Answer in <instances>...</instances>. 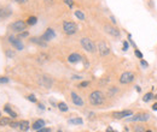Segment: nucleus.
<instances>
[{
  "instance_id": "f257e3e1",
  "label": "nucleus",
  "mask_w": 157,
  "mask_h": 132,
  "mask_svg": "<svg viewBox=\"0 0 157 132\" xmlns=\"http://www.w3.org/2000/svg\"><path fill=\"white\" fill-rule=\"evenodd\" d=\"M104 101H105V97H104L101 91L97 90V91H93L92 94L90 95V102L93 106H100V105L104 103Z\"/></svg>"
},
{
  "instance_id": "f03ea898",
  "label": "nucleus",
  "mask_w": 157,
  "mask_h": 132,
  "mask_svg": "<svg viewBox=\"0 0 157 132\" xmlns=\"http://www.w3.org/2000/svg\"><path fill=\"white\" fill-rule=\"evenodd\" d=\"M81 46H82V48L86 51V52H88V53H94L96 51H97V47H96V45H94V42L91 40V38L88 37H83L81 38Z\"/></svg>"
},
{
  "instance_id": "7ed1b4c3",
  "label": "nucleus",
  "mask_w": 157,
  "mask_h": 132,
  "mask_svg": "<svg viewBox=\"0 0 157 132\" xmlns=\"http://www.w3.org/2000/svg\"><path fill=\"white\" fill-rule=\"evenodd\" d=\"M63 31L67 35H74L78 33V24L70 20H65L63 23Z\"/></svg>"
},
{
  "instance_id": "20e7f679",
  "label": "nucleus",
  "mask_w": 157,
  "mask_h": 132,
  "mask_svg": "<svg viewBox=\"0 0 157 132\" xmlns=\"http://www.w3.org/2000/svg\"><path fill=\"white\" fill-rule=\"evenodd\" d=\"M27 22H24V20H22V19H18V20H16V22H13L11 25H10V28H11V30L12 31H15V33H22V31H24L25 29H27Z\"/></svg>"
},
{
  "instance_id": "39448f33",
  "label": "nucleus",
  "mask_w": 157,
  "mask_h": 132,
  "mask_svg": "<svg viewBox=\"0 0 157 132\" xmlns=\"http://www.w3.org/2000/svg\"><path fill=\"white\" fill-rule=\"evenodd\" d=\"M134 80V75L132 72H123L120 77V83L121 84H129Z\"/></svg>"
},
{
  "instance_id": "423d86ee",
  "label": "nucleus",
  "mask_w": 157,
  "mask_h": 132,
  "mask_svg": "<svg viewBox=\"0 0 157 132\" xmlns=\"http://www.w3.org/2000/svg\"><path fill=\"white\" fill-rule=\"evenodd\" d=\"M149 118H150L149 114L140 113V114H137V115H131V118H128L127 120L128 121H140V123H143V121L149 120Z\"/></svg>"
},
{
  "instance_id": "0eeeda50",
  "label": "nucleus",
  "mask_w": 157,
  "mask_h": 132,
  "mask_svg": "<svg viewBox=\"0 0 157 132\" xmlns=\"http://www.w3.org/2000/svg\"><path fill=\"white\" fill-rule=\"evenodd\" d=\"M9 42L17 49V51H22L23 49V43L18 37H15V36H9Z\"/></svg>"
},
{
  "instance_id": "6e6552de",
  "label": "nucleus",
  "mask_w": 157,
  "mask_h": 132,
  "mask_svg": "<svg viewBox=\"0 0 157 132\" xmlns=\"http://www.w3.org/2000/svg\"><path fill=\"white\" fill-rule=\"evenodd\" d=\"M42 40L44 41H46V42H48V41H51V40H53V38L56 37V33H55V30L52 29V28H47L46 29V31L42 34Z\"/></svg>"
},
{
  "instance_id": "1a4fd4ad",
  "label": "nucleus",
  "mask_w": 157,
  "mask_h": 132,
  "mask_svg": "<svg viewBox=\"0 0 157 132\" xmlns=\"http://www.w3.org/2000/svg\"><path fill=\"white\" fill-rule=\"evenodd\" d=\"M98 51H99V54L101 57H106L109 53H110V48L108 47V45L105 42H100L98 45Z\"/></svg>"
},
{
  "instance_id": "9d476101",
  "label": "nucleus",
  "mask_w": 157,
  "mask_h": 132,
  "mask_svg": "<svg viewBox=\"0 0 157 132\" xmlns=\"http://www.w3.org/2000/svg\"><path fill=\"white\" fill-rule=\"evenodd\" d=\"M105 28V31L108 33V34H110L111 36H114V37H120V30H118L117 28H115V27H111V25H105L104 27Z\"/></svg>"
},
{
  "instance_id": "9b49d317",
  "label": "nucleus",
  "mask_w": 157,
  "mask_h": 132,
  "mask_svg": "<svg viewBox=\"0 0 157 132\" xmlns=\"http://www.w3.org/2000/svg\"><path fill=\"white\" fill-rule=\"evenodd\" d=\"M40 84H41L44 88L50 89V88L52 87V79H51L48 76H42V77L40 78Z\"/></svg>"
},
{
  "instance_id": "f8f14e48",
  "label": "nucleus",
  "mask_w": 157,
  "mask_h": 132,
  "mask_svg": "<svg viewBox=\"0 0 157 132\" xmlns=\"http://www.w3.org/2000/svg\"><path fill=\"white\" fill-rule=\"evenodd\" d=\"M131 115H133L132 111H122V112H114L113 113V116L115 119H122V118H127V116H131Z\"/></svg>"
},
{
  "instance_id": "ddd939ff",
  "label": "nucleus",
  "mask_w": 157,
  "mask_h": 132,
  "mask_svg": "<svg viewBox=\"0 0 157 132\" xmlns=\"http://www.w3.org/2000/svg\"><path fill=\"white\" fill-rule=\"evenodd\" d=\"M83 58L81 57L78 53H73V54H70L69 57H68V61L70 62V64H76L78 61H81Z\"/></svg>"
},
{
  "instance_id": "4468645a",
  "label": "nucleus",
  "mask_w": 157,
  "mask_h": 132,
  "mask_svg": "<svg viewBox=\"0 0 157 132\" xmlns=\"http://www.w3.org/2000/svg\"><path fill=\"white\" fill-rule=\"evenodd\" d=\"M71 100H73L74 105H76V106H83V100L76 93H71Z\"/></svg>"
},
{
  "instance_id": "2eb2a0df",
  "label": "nucleus",
  "mask_w": 157,
  "mask_h": 132,
  "mask_svg": "<svg viewBox=\"0 0 157 132\" xmlns=\"http://www.w3.org/2000/svg\"><path fill=\"white\" fill-rule=\"evenodd\" d=\"M30 41H32L33 43H35V45L40 46V47H46V46H47V42L44 41L42 37H32L30 38Z\"/></svg>"
},
{
  "instance_id": "dca6fc26",
  "label": "nucleus",
  "mask_w": 157,
  "mask_h": 132,
  "mask_svg": "<svg viewBox=\"0 0 157 132\" xmlns=\"http://www.w3.org/2000/svg\"><path fill=\"white\" fill-rule=\"evenodd\" d=\"M45 126V121L42 120V119H38L34 124H33V130H35V131H38V130H40V129H42Z\"/></svg>"
},
{
  "instance_id": "f3484780",
  "label": "nucleus",
  "mask_w": 157,
  "mask_h": 132,
  "mask_svg": "<svg viewBox=\"0 0 157 132\" xmlns=\"http://www.w3.org/2000/svg\"><path fill=\"white\" fill-rule=\"evenodd\" d=\"M20 129L23 132H27L29 129H30V125H29V121L28 120H23L20 123Z\"/></svg>"
},
{
  "instance_id": "a211bd4d",
  "label": "nucleus",
  "mask_w": 157,
  "mask_h": 132,
  "mask_svg": "<svg viewBox=\"0 0 157 132\" xmlns=\"http://www.w3.org/2000/svg\"><path fill=\"white\" fill-rule=\"evenodd\" d=\"M4 112H5V113H7V114H10V116H11V118H13V119H15V118H17V114L11 109V107H10L9 105H6V106L4 107Z\"/></svg>"
},
{
  "instance_id": "6ab92c4d",
  "label": "nucleus",
  "mask_w": 157,
  "mask_h": 132,
  "mask_svg": "<svg viewBox=\"0 0 157 132\" xmlns=\"http://www.w3.org/2000/svg\"><path fill=\"white\" fill-rule=\"evenodd\" d=\"M82 123H83V120L81 118H74V119L69 120V124H71V125H82Z\"/></svg>"
},
{
  "instance_id": "aec40b11",
  "label": "nucleus",
  "mask_w": 157,
  "mask_h": 132,
  "mask_svg": "<svg viewBox=\"0 0 157 132\" xmlns=\"http://www.w3.org/2000/svg\"><path fill=\"white\" fill-rule=\"evenodd\" d=\"M36 23H38V18L35 16H30L29 18L27 19V24L28 25H35Z\"/></svg>"
},
{
  "instance_id": "412c9836",
  "label": "nucleus",
  "mask_w": 157,
  "mask_h": 132,
  "mask_svg": "<svg viewBox=\"0 0 157 132\" xmlns=\"http://www.w3.org/2000/svg\"><path fill=\"white\" fill-rule=\"evenodd\" d=\"M74 15H75V17L78 19H80V20H85V13L82 12V11H80V10H76L75 12H74Z\"/></svg>"
},
{
  "instance_id": "4be33fe9",
  "label": "nucleus",
  "mask_w": 157,
  "mask_h": 132,
  "mask_svg": "<svg viewBox=\"0 0 157 132\" xmlns=\"http://www.w3.org/2000/svg\"><path fill=\"white\" fill-rule=\"evenodd\" d=\"M10 13H11L10 11H9V12H6L5 10H2V9L0 7V20H1L2 18H6V17H9V16H10Z\"/></svg>"
},
{
  "instance_id": "5701e85b",
  "label": "nucleus",
  "mask_w": 157,
  "mask_h": 132,
  "mask_svg": "<svg viewBox=\"0 0 157 132\" xmlns=\"http://www.w3.org/2000/svg\"><path fill=\"white\" fill-rule=\"evenodd\" d=\"M58 108H59V111H62V112H67V111L69 109L68 106H67V103H64V102L58 103Z\"/></svg>"
},
{
  "instance_id": "b1692460",
  "label": "nucleus",
  "mask_w": 157,
  "mask_h": 132,
  "mask_svg": "<svg viewBox=\"0 0 157 132\" xmlns=\"http://www.w3.org/2000/svg\"><path fill=\"white\" fill-rule=\"evenodd\" d=\"M152 97H154L152 93H147V94H145L144 96H143V101H144V102H149Z\"/></svg>"
},
{
  "instance_id": "393cba45",
  "label": "nucleus",
  "mask_w": 157,
  "mask_h": 132,
  "mask_svg": "<svg viewBox=\"0 0 157 132\" xmlns=\"http://www.w3.org/2000/svg\"><path fill=\"white\" fill-rule=\"evenodd\" d=\"M10 124V120L7 118H0V125L5 126V125H9Z\"/></svg>"
},
{
  "instance_id": "a878e982",
  "label": "nucleus",
  "mask_w": 157,
  "mask_h": 132,
  "mask_svg": "<svg viewBox=\"0 0 157 132\" xmlns=\"http://www.w3.org/2000/svg\"><path fill=\"white\" fill-rule=\"evenodd\" d=\"M6 57L7 58H13L15 57V52L12 49H7L6 51Z\"/></svg>"
},
{
  "instance_id": "bb28decb",
  "label": "nucleus",
  "mask_w": 157,
  "mask_h": 132,
  "mask_svg": "<svg viewBox=\"0 0 157 132\" xmlns=\"http://www.w3.org/2000/svg\"><path fill=\"white\" fill-rule=\"evenodd\" d=\"M27 98H28V100H29L30 102H33V103H35V102H38V100H36V97H35L34 95H29V96H28Z\"/></svg>"
},
{
  "instance_id": "cd10ccee",
  "label": "nucleus",
  "mask_w": 157,
  "mask_h": 132,
  "mask_svg": "<svg viewBox=\"0 0 157 132\" xmlns=\"http://www.w3.org/2000/svg\"><path fill=\"white\" fill-rule=\"evenodd\" d=\"M10 79L7 77H0V84H4V83H9Z\"/></svg>"
},
{
  "instance_id": "c85d7f7f",
  "label": "nucleus",
  "mask_w": 157,
  "mask_h": 132,
  "mask_svg": "<svg viewBox=\"0 0 157 132\" xmlns=\"http://www.w3.org/2000/svg\"><path fill=\"white\" fill-rule=\"evenodd\" d=\"M64 4H65V5H68L70 9L74 6V1H73V0H64Z\"/></svg>"
},
{
  "instance_id": "c756f323",
  "label": "nucleus",
  "mask_w": 157,
  "mask_h": 132,
  "mask_svg": "<svg viewBox=\"0 0 157 132\" xmlns=\"http://www.w3.org/2000/svg\"><path fill=\"white\" fill-rule=\"evenodd\" d=\"M29 36V33L27 31V30H24V31H22V33H20V37H28Z\"/></svg>"
},
{
  "instance_id": "7c9ffc66",
  "label": "nucleus",
  "mask_w": 157,
  "mask_h": 132,
  "mask_svg": "<svg viewBox=\"0 0 157 132\" xmlns=\"http://www.w3.org/2000/svg\"><path fill=\"white\" fill-rule=\"evenodd\" d=\"M134 132H145V129H144V126H136Z\"/></svg>"
},
{
  "instance_id": "2f4dec72",
  "label": "nucleus",
  "mask_w": 157,
  "mask_h": 132,
  "mask_svg": "<svg viewBox=\"0 0 157 132\" xmlns=\"http://www.w3.org/2000/svg\"><path fill=\"white\" fill-rule=\"evenodd\" d=\"M115 93H117V88H116V87H113V88L109 89V94L110 95L115 94Z\"/></svg>"
},
{
  "instance_id": "473e14b6",
  "label": "nucleus",
  "mask_w": 157,
  "mask_h": 132,
  "mask_svg": "<svg viewBox=\"0 0 157 132\" xmlns=\"http://www.w3.org/2000/svg\"><path fill=\"white\" fill-rule=\"evenodd\" d=\"M88 84H90V82H82V83H80V85H78V88H86V87H88Z\"/></svg>"
},
{
  "instance_id": "72a5a7b5",
  "label": "nucleus",
  "mask_w": 157,
  "mask_h": 132,
  "mask_svg": "<svg viewBox=\"0 0 157 132\" xmlns=\"http://www.w3.org/2000/svg\"><path fill=\"white\" fill-rule=\"evenodd\" d=\"M134 53H136V55H137L139 59H143V53H141L139 49H136V51H134Z\"/></svg>"
},
{
  "instance_id": "f704fd0d",
  "label": "nucleus",
  "mask_w": 157,
  "mask_h": 132,
  "mask_svg": "<svg viewBox=\"0 0 157 132\" xmlns=\"http://www.w3.org/2000/svg\"><path fill=\"white\" fill-rule=\"evenodd\" d=\"M10 126L11 127H13V129H17V127H20V123H10Z\"/></svg>"
},
{
  "instance_id": "c9c22d12",
  "label": "nucleus",
  "mask_w": 157,
  "mask_h": 132,
  "mask_svg": "<svg viewBox=\"0 0 157 132\" xmlns=\"http://www.w3.org/2000/svg\"><path fill=\"white\" fill-rule=\"evenodd\" d=\"M140 65H141V66H144V67H147V66H149V64H147L144 59H140Z\"/></svg>"
},
{
  "instance_id": "e433bc0d",
  "label": "nucleus",
  "mask_w": 157,
  "mask_h": 132,
  "mask_svg": "<svg viewBox=\"0 0 157 132\" xmlns=\"http://www.w3.org/2000/svg\"><path fill=\"white\" fill-rule=\"evenodd\" d=\"M123 51H124V52L128 51V42H127V41L123 42Z\"/></svg>"
},
{
  "instance_id": "4c0bfd02",
  "label": "nucleus",
  "mask_w": 157,
  "mask_h": 132,
  "mask_svg": "<svg viewBox=\"0 0 157 132\" xmlns=\"http://www.w3.org/2000/svg\"><path fill=\"white\" fill-rule=\"evenodd\" d=\"M36 132H51V130H50V129H45V127H42V129L38 130Z\"/></svg>"
},
{
  "instance_id": "58836bf2",
  "label": "nucleus",
  "mask_w": 157,
  "mask_h": 132,
  "mask_svg": "<svg viewBox=\"0 0 157 132\" xmlns=\"http://www.w3.org/2000/svg\"><path fill=\"white\" fill-rule=\"evenodd\" d=\"M16 2H18V4H25L28 0H15Z\"/></svg>"
},
{
  "instance_id": "ea45409f",
  "label": "nucleus",
  "mask_w": 157,
  "mask_h": 132,
  "mask_svg": "<svg viewBox=\"0 0 157 132\" xmlns=\"http://www.w3.org/2000/svg\"><path fill=\"white\" fill-rule=\"evenodd\" d=\"M110 19H111V22H113L114 24H116V19H115V17H114V16H111V17H110Z\"/></svg>"
},
{
  "instance_id": "a19ab883",
  "label": "nucleus",
  "mask_w": 157,
  "mask_h": 132,
  "mask_svg": "<svg viewBox=\"0 0 157 132\" xmlns=\"http://www.w3.org/2000/svg\"><path fill=\"white\" fill-rule=\"evenodd\" d=\"M73 79H81L80 76H73Z\"/></svg>"
},
{
  "instance_id": "79ce46f5",
  "label": "nucleus",
  "mask_w": 157,
  "mask_h": 132,
  "mask_svg": "<svg viewBox=\"0 0 157 132\" xmlns=\"http://www.w3.org/2000/svg\"><path fill=\"white\" fill-rule=\"evenodd\" d=\"M106 132H115V131H114L111 127H108V129H106Z\"/></svg>"
},
{
  "instance_id": "37998d69",
  "label": "nucleus",
  "mask_w": 157,
  "mask_h": 132,
  "mask_svg": "<svg viewBox=\"0 0 157 132\" xmlns=\"http://www.w3.org/2000/svg\"><path fill=\"white\" fill-rule=\"evenodd\" d=\"M152 109H154V111H157V103H155V105L152 106Z\"/></svg>"
},
{
  "instance_id": "c03bdc74",
  "label": "nucleus",
  "mask_w": 157,
  "mask_h": 132,
  "mask_svg": "<svg viewBox=\"0 0 157 132\" xmlns=\"http://www.w3.org/2000/svg\"><path fill=\"white\" fill-rule=\"evenodd\" d=\"M39 108H40V109H45V107H44V105H41V103H40V105H39Z\"/></svg>"
},
{
  "instance_id": "a18cd8bd",
  "label": "nucleus",
  "mask_w": 157,
  "mask_h": 132,
  "mask_svg": "<svg viewBox=\"0 0 157 132\" xmlns=\"http://www.w3.org/2000/svg\"><path fill=\"white\" fill-rule=\"evenodd\" d=\"M45 1H46V2H52L53 0H45Z\"/></svg>"
},
{
  "instance_id": "49530a36",
  "label": "nucleus",
  "mask_w": 157,
  "mask_h": 132,
  "mask_svg": "<svg viewBox=\"0 0 157 132\" xmlns=\"http://www.w3.org/2000/svg\"><path fill=\"white\" fill-rule=\"evenodd\" d=\"M0 118H1V113H0Z\"/></svg>"
},
{
  "instance_id": "de8ad7c7",
  "label": "nucleus",
  "mask_w": 157,
  "mask_h": 132,
  "mask_svg": "<svg viewBox=\"0 0 157 132\" xmlns=\"http://www.w3.org/2000/svg\"><path fill=\"white\" fill-rule=\"evenodd\" d=\"M145 132H151V131H145Z\"/></svg>"
},
{
  "instance_id": "09e8293b",
  "label": "nucleus",
  "mask_w": 157,
  "mask_h": 132,
  "mask_svg": "<svg viewBox=\"0 0 157 132\" xmlns=\"http://www.w3.org/2000/svg\"><path fill=\"white\" fill-rule=\"evenodd\" d=\"M57 132H63V131H57Z\"/></svg>"
}]
</instances>
